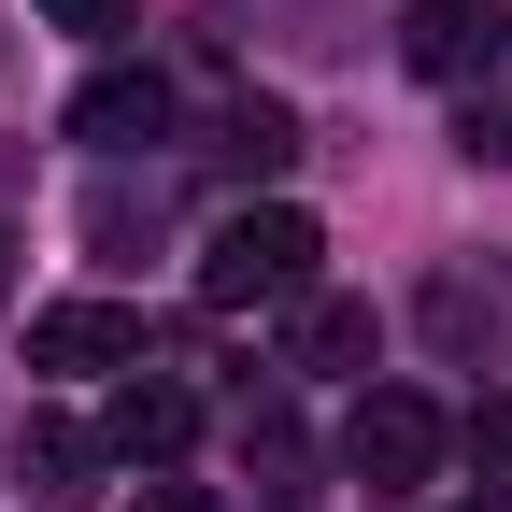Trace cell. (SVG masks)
I'll return each instance as SVG.
<instances>
[{"label": "cell", "mask_w": 512, "mask_h": 512, "mask_svg": "<svg viewBox=\"0 0 512 512\" xmlns=\"http://www.w3.org/2000/svg\"><path fill=\"white\" fill-rule=\"evenodd\" d=\"M313 214L299 200H256V214H228L214 228V256H200V299L214 313H256V299H313Z\"/></svg>", "instance_id": "6da1fadb"}, {"label": "cell", "mask_w": 512, "mask_h": 512, "mask_svg": "<svg viewBox=\"0 0 512 512\" xmlns=\"http://www.w3.org/2000/svg\"><path fill=\"white\" fill-rule=\"evenodd\" d=\"M441 441H456V427H441L413 384H370V399L342 413V470H356L370 498H399V484H427V470H441Z\"/></svg>", "instance_id": "7a4b0ae2"}, {"label": "cell", "mask_w": 512, "mask_h": 512, "mask_svg": "<svg viewBox=\"0 0 512 512\" xmlns=\"http://www.w3.org/2000/svg\"><path fill=\"white\" fill-rule=\"evenodd\" d=\"M498 0H413V15H399V57H413V72L427 86H470V72H498Z\"/></svg>", "instance_id": "3957f363"}, {"label": "cell", "mask_w": 512, "mask_h": 512, "mask_svg": "<svg viewBox=\"0 0 512 512\" xmlns=\"http://www.w3.org/2000/svg\"><path fill=\"white\" fill-rule=\"evenodd\" d=\"M72 143H100V157L171 143V86H157V72H128V57H114V72H86V86H72Z\"/></svg>", "instance_id": "277c9868"}, {"label": "cell", "mask_w": 512, "mask_h": 512, "mask_svg": "<svg viewBox=\"0 0 512 512\" xmlns=\"http://www.w3.org/2000/svg\"><path fill=\"white\" fill-rule=\"evenodd\" d=\"M128 356H143V313L128 299H57L29 328V370H128Z\"/></svg>", "instance_id": "5b68a950"}, {"label": "cell", "mask_w": 512, "mask_h": 512, "mask_svg": "<svg viewBox=\"0 0 512 512\" xmlns=\"http://www.w3.org/2000/svg\"><path fill=\"white\" fill-rule=\"evenodd\" d=\"M100 441H114V456H128V470H171V456H185V441H200V399H185V384H128V399H114V427H100Z\"/></svg>", "instance_id": "8992f818"}, {"label": "cell", "mask_w": 512, "mask_h": 512, "mask_svg": "<svg viewBox=\"0 0 512 512\" xmlns=\"http://www.w3.org/2000/svg\"><path fill=\"white\" fill-rule=\"evenodd\" d=\"M157 228H171V185H157V171H143V185L114 171L100 200H86V242H100V256H128V242H157Z\"/></svg>", "instance_id": "52a82bcc"}, {"label": "cell", "mask_w": 512, "mask_h": 512, "mask_svg": "<svg viewBox=\"0 0 512 512\" xmlns=\"http://www.w3.org/2000/svg\"><path fill=\"white\" fill-rule=\"evenodd\" d=\"M384 328H370V299H299V370H356Z\"/></svg>", "instance_id": "ba28073f"}, {"label": "cell", "mask_w": 512, "mask_h": 512, "mask_svg": "<svg viewBox=\"0 0 512 512\" xmlns=\"http://www.w3.org/2000/svg\"><path fill=\"white\" fill-rule=\"evenodd\" d=\"M427 328H441V342H498V285L441 271V285H427Z\"/></svg>", "instance_id": "9c48e42d"}, {"label": "cell", "mask_w": 512, "mask_h": 512, "mask_svg": "<svg viewBox=\"0 0 512 512\" xmlns=\"http://www.w3.org/2000/svg\"><path fill=\"white\" fill-rule=\"evenodd\" d=\"M228 157H242V171H285V157H299L285 100H242V114H228Z\"/></svg>", "instance_id": "30bf717a"}, {"label": "cell", "mask_w": 512, "mask_h": 512, "mask_svg": "<svg viewBox=\"0 0 512 512\" xmlns=\"http://www.w3.org/2000/svg\"><path fill=\"white\" fill-rule=\"evenodd\" d=\"M456 441H470V470H498V484H512V399H470V427H456Z\"/></svg>", "instance_id": "8fae6325"}, {"label": "cell", "mask_w": 512, "mask_h": 512, "mask_svg": "<svg viewBox=\"0 0 512 512\" xmlns=\"http://www.w3.org/2000/svg\"><path fill=\"white\" fill-rule=\"evenodd\" d=\"M86 456H100V441H86V427H57V413H43V427H29V470H43V484H72V470H86Z\"/></svg>", "instance_id": "7c38bea8"}, {"label": "cell", "mask_w": 512, "mask_h": 512, "mask_svg": "<svg viewBox=\"0 0 512 512\" xmlns=\"http://www.w3.org/2000/svg\"><path fill=\"white\" fill-rule=\"evenodd\" d=\"M43 15L72 29V43H114V29H128V0H43Z\"/></svg>", "instance_id": "4fadbf2b"}, {"label": "cell", "mask_w": 512, "mask_h": 512, "mask_svg": "<svg viewBox=\"0 0 512 512\" xmlns=\"http://www.w3.org/2000/svg\"><path fill=\"white\" fill-rule=\"evenodd\" d=\"M128 512H214L200 484H143V498H128Z\"/></svg>", "instance_id": "5bb4252c"}, {"label": "cell", "mask_w": 512, "mask_h": 512, "mask_svg": "<svg viewBox=\"0 0 512 512\" xmlns=\"http://www.w3.org/2000/svg\"><path fill=\"white\" fill-rule=\"evenodd\" d=\"M0 285H15V242H0Z\"/></svg>", "instance_id": "9a60e30c"}, {"label": "cell", "mask_w": 512, "mask_h": 512, "mask_svg": "<svg viewBox=\"0 0 512 512\" xmlns=\"http://www.w3.org/2000/svg\"><path fill=\"white\" fill-rule=\"evenodd\" d=\"M470 512H512V498H470Z\"/></svg>", "instance_id": "2e32d148"}]
</instances>
